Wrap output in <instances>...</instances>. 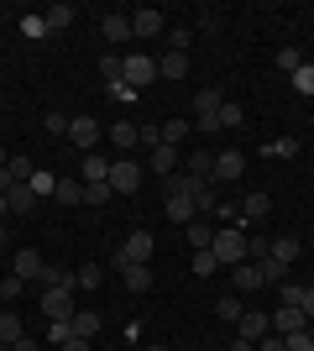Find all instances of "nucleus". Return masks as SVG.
<instances>
[{"mask_svg": "<svg viewBox=\"0 0 314 351\" xmlns=\"http://www.w3.org/2000/svg\"><path fill=\"white\" fill-rule=\"evenodd\" d=\"M215 205H220L215 184H199V189H194V210H199V215H215Z\"/></svg>", "mask_w": 314, "mask_h": 351, "instance_id": "obj_35", "label": "nucleus"}, {"mask_svg": "<svg viewBox=\"0 0 314 351\" xmlns=\"http://www.w3.org/2000/svg\"><path fill=\"white\" fill-rule=\"evenodd\" d=\"M267 257H272V236L252 231V236H246V263H267Z\"/></svg>", "mask_w": 314, "mask_h": 351, "instance_id": "obj_27", "label": "nucleus"}, {"mask_svg": "<svg viewBox=\"0 0 314 351\" xmlns=\"http://www.w3.org/2000/svg\"><path fill=\"white\" fill-rule=\"evenodd\" d=\"M37 283H42V289H74V273H68V267H58V263H42Z\"/></svg>", "mask_w": 314, "mask_h": 351, "instance_id": "obj_23", "label": "nucleus"}, {"mask_svg": "<svg viewBox=\"0 0 314 351\" xmlns=\"http://www.w3.org/2000/svg\"><path fill=\"white\" fill-rule=\"evenodd\" d=\"M173 351H194V346H173Z\"/></svg>", "mask_w": 314, "mask_h": 351, "instance_id": "obj_62", "label": "nucleus"}, {"mask_svg": "<svg viewBox=\"0 0 314 351\" xmlns=\"http://www.w3.org/2000/svg\"><path fill=\"white\" fill-rule=\"evenodd\" d=\"M246 173V158L241 152H215V184H236Z\"/></svg>", "mask_w": 314, "mask_h": 351, "instance_id": "obj_12", "label": "nucleus"}, {"mask_svg": "<svg viewBox=\"0 0 314 351\" xmlns=\"http://www.w3.org/2000/svg\"><path fill=\"white\" fill-rule=\"evenodd\" d=\"M157 79V58H147V53H126V63H120V84H131L136 95Z\"/></svg>", "mask_w": 314, "mask_h": 351, "instance_id": "obj_3", "label": "nucleus"}, {"mask_svg": "<svg viewBox=\"0 0 314 351\" xmlns=\"http://www.w3.org/2000/svg\"><path fill=\"white\" fill-rule=\"evenodd\" d=\"M58 351H90V341H79V336H74V341H63Z\"/></svg>", "mask_w": 314, "mask_h": 351, "instance_id": "obj_54", "label": "nucleus"}, {"mask_svg": "<svg viewBox=\"0 0 314 351\" xmlns=\"http://www.w3.org/2000/svg\"><path fill=\"white\" fill-rule=\"evenodd\" d=\"M293 89H299V95H314V63L304 58V69L293 73Z\"/></svg>", "mask_w": 314, "mask_h": 351, "instance_id": "obj_46", "label": "nucleus"}, {"mask_svg": "<svg viewBox=\"0 0 314 351\" xmlns=\"http://www.w3.org/2000/svg\"><path fill=\"white\" fill-rule=\"evenodd\" d=\"M179 147H168V142H157V147H152V158H147V168H152V173H157V178H173V173H179Z\"/></svg>", "mask_w": 314, "mask_h": 351, "instance_id": "obj_10", "label": "nucleus"}, {"mask_svg": "<svg viewBox=\"0 0 314 351\" xmlns=\"http://www.w3.org/2000/svg\"><path fill=\"white\" fill-rule=\"evenodd\" d=\"M11 351H37V341H31V336H21V341L11 346Z\"/></svg>", "mask_w": 314, "mask_h": 351, "instance_id": "obj_57", "label": "nucleus"}, {"mask_svg": "<svg viewBox=\"0 0 314 351\" xmlns=\"http://www.w3.org/2000/svg\"><path fill=\"white\" fill-rule=\"evenodd\" d=\"M110 184H84V205H105V199H110Z\"/></svg>", "mask_w": 314, "mask_h": 351, "instance_id": "obj_47", "label": "nucleus"}, {"mask_svg": "<svg viewBox=\"0 0 314 351\" xmlns=\"http://www.w3.org/2000/svg\"><path fill=\"white\" fill-rule=\"evenodd\" d=\"M42 21H47V32H68V27H74V5H63V0H58V5H47V11H42Z\"/></svg>", "mask_w": 314, "mask_h": 351, "instance_id": "obj_26", "label": "nucleus"}, {"mask_svg": "<svg viewBox=\"0 0 314 351\" xmlns=\"http://www.w3.org/2000/svg\"><path fill=\"white\" fill-rule=\"evenodd\" d=\"M257 351H288V341L283 336H262V341H257Z\"/></svg>", "mask_w": 314, "mask_h": 351, "instance_id": "obj_53", "label": "nucleus"}, {"mask_svg": "<svg viewBox=\"0 0 314 351\" xmlns=\"http://www.w3.org/2000/svg\"><path fill=\"white\" fill-rule=\"evenodd\" d=\"M68 142H74L79 152H94V147H100V121L94 116H74L68 121Z\"/></svg>", "mask_w": 314, "mask_h": 351, "instance_id": "obj_7", "label": "nucleus"}, {"mask_svg": "<svg viewBox=\"0 0 314 351\" xmlns=\"http://www.w3.org/2000/svg\"><path fill=\"white\" fill-rule=\"evenodd\" d=\"M0 351H11V346H5V341H0Z\"/></svg>", "mask_w": 314, "mask_h": 351, "instance_id": "obj_63", "label": "nucleus"}, {"mask_svg": "<svg viewBox=\"0 0 314 351\" xmlns=\"http://www.w3.org/2000/svg\"><path fill=\"white\" fill-rule=\"evenodd\" d=\"M241 121H246V110H241L236 100H225V105H220V132H236Z\"/></svg>", "mask_w": 314, "mask_h": 351, "instance_id": "obj_39", "label": "nucleus"}, {"mask_svg": "<svg viewBox=\"0 0 314 351\" xmlns=\"http://www.w3.org/2000/svg\"><path fill=\"white\" fill-rule=\"evenodd\" d=\"M120 278H126V289H131V293H147L152 289V263L147 267H126Z\"/></svg>", "mask_w": 314, "mask_h": 351, "instance_id": "obj_32", "label": "nucleus"}, {"mask_svg": "<svg viewBox=\"0 0 314 351\" xmlns=\"http://www.w3.org/2000/svg\"><path fill=\"white\" fill-rule=\"evenodd\" d=\"M42 263H47V257H42L37 247H16V257H11V273H16L21 283H31L37 273H42Z\"/></svg>", "mask_w": 314, "mask_h": 351, "instance_id": "obj_8", "label": "nucleus"}, {"mask_svg": "<svg viewBox=\"0 0 314 351\" xmlns=\"http://www.w3.org/2000/svg\"><path fill=\"white\" fill-rule=\"evenodd\" d=\"M194 126H199V136H215L220 132V110H215V116H194Z\"/></svg>", "mask_w": 314, "mask_h": 351, "instance_id": "obj_49", "label": "nucleus"}, {"mask_svg": "<svg viewBox=\"0 0 314 351\" xmlns=\"http://www.w3.org/2000/svg\"><path fill=\"white\" fill-rule=\"evenodd\" d=\"M21 336H27V330H21V315H16V309H0V341H5V346H16Z\"/></svg>", "mask_w": 314, "mask_h": 351, "instance_id": "obj_28", "label": "nucleus"}, {"mask_svg": "<svg viewBox=\"0 0 314 351\" xmlns=\"http://www.w3.org/2000/svg\"><path fill=\"white\" fill-rule=\"evenodd\" d=\"M5 205H11V215H31V205H37L31 184H11V189H5Z\"/></svg>", "mask_w": 314, "mask_h": 351, "instance_id": "obj_20", "label": "nucleus"}, {"mask_svg": "<svg viewBox=\"0 0 314 351\" xmlns=\"http://www.w3.org/2000/svg\"><path fill=\"white\" fill-rule=\"evenodd\" d=\"M304 325H309V315H304V309H278V315H272V336H299Z\"/></svg>", "mask_w": 314, "mask_h": 351, "instance_id": "obj_14", "label": "nucleus"}, {"mask_svg": "<svg viewBox=\"0 0 314 351\" xmlns=\"http://www.w3.org/2000/svg\"><path fill=\"white\" fill-rule=\"evenodd\" d=\"M42 132L47 136H68V116H63V110H47V116H42Z\"/></svg>", "mask_w": 314, "mask_h": 351, "instance_id": "obj_40", "label": "nucleus"}, {"mask_svg": "<svg viewBox=\"0 0 314 351\" xmlns=\"http://www.w3.org/2000/svg\"><path fill=\"white\" fill-rule=\"evenodd\" d=\"M79 178H84V184H110V158H105V152H84Z\"/></svg>", "mask_w": 314, "mask_h": 351, "instance_id": "obj_16", "label": "nucleus"}, {"mask_svg": "<svg viewBox=\"0 0 314 351\" xmlns=\"http://www.w3.org/2000/svg\"><path fill=\"white\" fill-rule=\"evenodd\" d=\"M299 252H304V241H299V236H272V263L293 267V263H299Z\"/></svg>", "mask_w": 314, "mask_h": 351, "instance_id": "obj_19", "label": "nucleus"}, {"mask_svg": "<svg viewBox=\"0 0 314 351\" xmlns=\"http://www.w3.org/2000/svg\"><path fill=\"white\" fill-rule=\"evenodd\" d=\"M278 69H283L288 79H293V73L304 69V53H299V47H278Z\"/></svg>", "mask_w": 314, "mask_h": 351, "instance_id": "obj_38", "label": "nucleus"}, {"mask_svg": "<svg viewBox=\"0 0 314 351\" xmlns=\"http://www.w3.org/2000/svg\"><path fill=\"white\" fill-rule=\"evenodd\" d=\"M11 247V226H0V252Z\"/></svg>", "mask_w": 314, "mask_h": 351, "instance_id": "obj_58", "label": "nucleus"}, {"mask_svg": "<svg viewBox=\"0 0 314 351\" xmlns=\"http://www.w3.org/2000/svg\"><path fill=\"white\" fill-rule=\"evenodd\" d=\"M194 27H199V32H215V27H220V11H209V5H205V11H199V21H194Z\"/></svg>", "mask_w": 314, "mask_h": 351, "instance_id": "obj_52", "label": "nucleus"}, {"mask_svg": "<svg viewBox=\"0 0 314 351\" xmlns=\"http://www.w3.org/2000/svg\"><path fill=\"white\" fill-rule=\"evenodd\" d=\"M5 173H11L16 184H31V173H37V168H31V158H21V152H16V158H5Z\"/></svg>", "mask_w": 314, "mask_h": 351, "instance_id": "obj_34", "label": "nucleus"}, {"mask_svg": "<svg viewBox=\"0 0 314 351\" xmlns=\"http://www.w3.org/2000/svg\"><path fill=\"white\" fill-rule=\"evenodd\" d=\"M304 330H309V341H314V320H309V325H304Z\"/></svg>", "mask_w": 314, "mask_h": 351, "instance_id": "obj_60", "label": "nucleus"}, {"mask_svg": "<svg viewBox=\"0 0 314 351\" xmlns=\"http://www.w3.org/2000/svg\"><path fill=\"white\" fill-rule=\"evenodd\" d=\"M215 315H220V320H231V325H236L241 315H246V309H241V293H225V299H215Z\"/></svg>", "mask_w": 314, "mask_h": 351, "instance_id": "obj_33", "label": "nucleus"}, {"mask_svg": "<svg viewBox=\"0 0 314 351\" xmlns=\"http://www.w3.org/2000/svg\"><path fill=\"white\" fill-rule=\"evenodd\" d=\"M241 336L246 341H262V336H272V315H262V309H246V315H241Z\"/></svg>", "mask_w": 314, "mask_h": 351, "instance_id": "obj_15", "label": "nucleus"}, {"mask_svg": "<svg viewBox=\"0 0 314 351\" xmlns=\"http://www.w3.org/2000/svg\"><path fill=\"white\" fill-rule=\"evenodd\" d=\"M157 79L183 84V79H189V53H163V58H157Z\"/></svg>", "mask_w": 314, "mask_h": 351, "instance_id": "obj_13", "label": "nucleus"}, {"mask_svg": "<svg viewBox=\"0 0 314 351\" xmlns=\"http://www.w3.org/2000/svg\"><path fill=\"white\" fill-rule=\"evenodd\" d=\"M183 173H189V178H199V184H215V152H209V147L189 152V158H183Z\"/></svg>", "mask_w": 314, "mask_h": 351, "instance_id": "obj_11", "label": "nucleus"}, {"mask_svg": "<svg viewBox=\"0 0 314 351\" xmlns=\"http://www.w3.org/2000/svg\"><path fill=\"white\" fill-rule=\"evenodd\" d=\"M194 43V27H168V53H189Z\"/></svg>", "mask_w": 314, "mask_h": 351, "instance_id": "obj_37", "label": "nucleus"}, {"mask_svg": "<svg viewBox=\"0 0 314 351\" xmlns=\"http://www.w3.org/2000/svg\"><path fill=\"white\" fill-rule=\"evenodd\" d=\"M53 189H58V178L37 168V173H31V194H37V199H42V194H47V199H53Z\"/></svg>", "mask_w": 314, "mask_h": 351, "instance_id": "obj_41", "label": "nucleus"}, {"mask_svg": "<svg viewBox=\"0 0 314 351\" xmlns=\"http://www.w3.org/2000/svg\"><path fill=\"white\" fill-rule=\"evenodd\" d=\"M68 325H74V336H79V341H94L105 320L94 315V309H74V320H68Z\"/></svg>", "mask_w": 314, "mask_h": 351, "instance_id": "obj_21", "label": "nucleus"}, {"mask_svg": "<svg viewBox=\"0 0 314 351\" xmlns=\"http://www.w3.org/2000/svg\"><path fill=\"white\" fill-rule=\"evenodd\" d=\"M42 315L47 320H74V289H42Z\"/></svg>", "mask_w": 314, "mask_h": 351, "instance_id": "obj_6", "label": "nucleus"}, {"mask_svg": "<svg viewBox=\"0 0 314 351\" xmlns=\"http://www.w3.org/2000/svg\"><path fill=\"white\" fill-rule=\"evenodd\" d=\"M231 278H236V293H257V289H262V273H257V263L231 267Z\"/></svg>", "mask_w": 314, "mask_h": 351, "instance_id": "obj_24", "label": "nucleus"}, {"mask_svg": "<svg viewBox=\"0 0 314 351\" xmlns=\"http://www.w3.org/2000/svg\"><path fill=\"white\" fill-rule=\"evenodd\" d=\"M74 283H79V289H100V283H105V273H100V267H79V273H74Z\"/></svg>", "mask_w": 314, "mask_h": 351, "instance_id": "obj_44", "label": "nucleus"}, {"mask_svg": "<svg viewBox=\"0 0 314 351\" xmlns=\"http://www.w3.org/2000/svg\"><path fill=\"white\" fill-rule=\"evenodd\" d=\"M100 32H105V43H131V16H116V11H110V16H105V21H100Z\"/></svg>", "mask_w": 314, "mask_h": 351, "instance_id": "obj_18", "label": "nucleus"}, {"mask_svg": "<svg viewBox=\"0 0 314 351\" xmlns=\"http://www.w3.org/2000/svg\"><path fill=\"white\" fill-rule=\"evenodd\" d=\"M152 257H157V236H152V231H131L116 247V267H120V273H126V267H147Z\"/></svg>", "mask_w": 314, "mask_h": 351, "instance_id": "obj_2", "label": "nucleus"}, {"mask_svg": "<svg viewBox=\"0 0 314 351\" xmlns=\"http://www.w3.org/2000/svg\"><path fill=\"white\" fill-rule=\"evenodd\" d=\"M304 289H309V283L283 278V283H278V293H283V304H278V309H304Z\"/></svg>", "mask_w": 314, "mask_h": 351, "instance_id": "obj_30", "label": "nucleus"}, {"mask_svg": "<svg viewBox=\"0 0 314 351\" xmlns=\"http://www.w3.org/2000/svg\"><path fill=\"white\" fill-rule=\"evenodd\" d=\"M183 236H189V247H194V252H209V247H215V226H205V215L189 220V226H183Z\"/></svg>", "mask_w": 314, "mask_h": 351, "instance_id": "obj_17", "label": "nucleus"}, {"mask_svg": "<svg viewBox=\"0 0 314 351\" xmlns=\"http://www.w3.org/2000/svg\"><path fill=\"white\" fill-rule=\"evenodd\" d=\"M304 315H309V320H314V283H309V289H304Z\"/></svg>", "mask_w": 314, "mask_h": 351, "instance_id": "obj_55", "label": "nucleus"}, {"mask_svg": "<svg viewBox=\"0 0 314 351\" xmlns=\"http://www.w3.org/2000/svg\"><path fill=\"white\" fill-rule=\"evenodd\" d=\"M194 273H199V278H209V273H220V263H215V252H194Z\"/></svg>", "mask_w": 314, "mask_h": 351, "instance_id": "obj_48", "label": "nucleus"}, {"mask_svg": "<svg viewBox=\"0 0 314 351\" xmlns=\"http://www.w3.org/2000/svg\"><path fill=\"white\" fill-rule=\"evenodd\" d=\"M110 189H116V194H136V189H142V162L116 158V162H110Z\"/></svg>", "mask_w": 314, "mask_h": 351, "instance_id": "obj_5", "label": "nucleus"}, {"mask_svg": "<svg viewBox=\"0 0 314 351\" xmlns=\"http://www.w3.org/2000/svg\"><path fill=\"white\" fill-rule=\"evenodd\" d=\"M220 105H225V95H220V89H199V95H194V116H215Z\"/></svg>", "mask_w": 314, "mask_h": 351, "instance_id": "obj_31", "label": "nucleus"}, {"mask_svg": "<svg viewBox=\"0 0 314 351\" xmlns=\"http://www.w3.org/2000/svg\"><path fill=\"white\" fill-rule=\"evenodd\" d=\"M131 37H142V43H152V37H168V16H163V11H152V5L131 11Z\"/></svg>", "mask_w": 314, "mask_h": 351, "instance_id": "obj_4", "label": "nucleus"}, {"mask_svg": "<svg viewBox=\"0 0 314 351\" xmlns=\"http://www.w3.org/2000/svg\"><path fill=\"white\" fill-rule=\"evenodd\" d=\"M231 351H257V341H246V336H236V341H231Z\"/></svg>", "mask_w": 314, "mask_h": 351, "instance_id": "obj_56", "label": "nucleus"}, {"mask_svg": "<svg viewBox=\"0 0 314 351\" xmlns=\"http://www.w3.org/2000/svg\"><path fill=\"white\" fill-rule=\"evenodd\" d=\"M21 32H27V37H47V21H42V16H27V21H21Z\"/></svg>", "mask_w": 314, "mask_h": 351, "instance_id": "obj_51", "label": "nucleus"}, {"mask_svg": "<svg viewBox=\"0 0 314 351\" xmlns=\"http://www.w3.org/2000/svg\"><path fill=\"white\" fill-rule=\"evenodd\" d=\"M110 142H116V152L126 158V152L136 147V126H131V121H116V126H110Z\"/></svg>", "mask_w": 314, "mask_h": 351, "instance_id": "obj_29", "label": "nucleus"}, {"mask_svg": "<svg viewBox=\"0 0 314 351\" xmlns=\"http://www.w3.org/2000/svg\"><path fill=\"white\" fill-rule=\"evenodd\" d=\"M5 215H11V205H5V194H0V220H5Z\"/></svg>", "mask_w": 314, "mask_h": 351, "instance_id": "obj_59", "label": "nucleus"}, {"mask_svg": "<svg viewBox=\"0 0 314 351\" xmlns=\"http://www.w3.org/2000/svg\"><path fill=\"white\" fill-rule=\"evenodd\" d=\"M215 263L220 267H241L246 263V220L241 226H215Z\"/></svg>", "mask_w": 314, "mask_h": 351, "instance_id": "obj_1", "label": "nucleus"}, {"mask_svg": "<svg viewBox=\"0 0 314 351\" xmlns=\"http://www.w3.org/2000/svg\"><path fill=\"white\" fill-rule=\"evenodd\" d=\"M53 199H58V205H84V178H58Z\"/></svg>", "mask_w": 314, "mask_h": 351, "instance_id": "obj_25", "label": "nucleus"}, {"mask_svg": "<svg viewBox=\"0 0 314 351\" xmlns=\"http://www.w3.org/2000/svg\"><path fill=\"white\" fill-rule=\"evenodd\" d=\"M147 351H173V346H147Z\"/></svg>", "mask_w": 314, "mask_h": 351, "instance_id": "obj_61", "label": "nucleus"}, {"mask_svg": "<svg viewBox=\"0 0 314 351\" xmlns=\"http://www.w3.org/2000/svg\"><path fill=\"white\" fill-rule=\"evenodd\" d=\"M21 289H27V283L16 278V273H11V278H0V304H16V299H21Z\"/></svg>", "mask_w": 314, "mask_h": 351, "instance_id": "obj_42", "label": "nucleus"}, {"mask_svg": "<svg viewBox=\"0 0 314 351\" xmlns=\"http://www.w3.org/2000/svg\"><path fill=\"white\" fill-rule=\"evenodd\" d=\"M120 53H110V58H100V73H105V84H120Z\"/></svg>", "mask_w": 314, "mask_h": 351, "instance_id": "obj_45", "label": "nucleus"}, {"mask_svg": "<svg viewBox=\"0 0 314 351\" xmlns=\"http://www.w3.org/2000/svg\"><path fill=\"white\" fill-rule=\"evenodd\" d=\"M262 152H267V158H293V152H299V136H272Z\"/></svg>", "mask_w": 314, "mask_h": 351, "instance_id": "obj_36", "label": "nucleus"}, {"mask_svg": "<svg viewBox=\"0 0 314 351\" xmlns=\"http://www.w3.org/2000/svg\"><path fill=\"white\" fill-rule=\"evenodd\" d=\"M157 132H163V142H168V147H179V142H189V136H194V121H183V116H173V121H163V126H157Z\"/></svg>", "mask_w": 314, "mask_h": 351, "instance_id": "obj_22", "label": "nucleus"}, {"mask_svg": "<svg viewBox=\"0 0 314 351\" xmlns=\"http://www.w3.org/2000/svg\"><path fill=\"white\" fill-rule=\"evenodd\" d=\"M110 89V100H120V105H136V89L131 84H105Z\"/></svg>", "mask_w": 314, "mask_h": 351, "instance_id": "obj_50", "label": "nucleus"}, {"mask_svg": "<svg viewBox=\"0 0 314 351\" xmlns=\"http://www.w3.org/2000/svg\"><path fill=\"white\" fill-rule=\"evenodd\" d=\"M47 341H53V346L74 341V325H68V320H47Z\"/></svg>", "mask_w": 314, "mask_h": 351, "instance_id": "obj_43", "label": "nucleus"}, {"mask_svg": "<svg viewBox=\"0 0 314 351\" xmlns=\"http://www.w3.org/2000/svg\"><path fill=\"white\" fill-rule=\"evenodd\" d=\"M272 215V194L267 189H246L241 194V220L252 226V220H267Z\"/></svg>", "mask_w": 314, "mask_h": 351, "instance_id": "obj_9", "label": "nucleus"}]
</instances>
